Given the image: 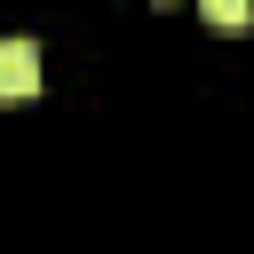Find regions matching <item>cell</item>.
Here are the masks:
<instances>
[{"mask_svg":"<svg viewBox=\"0 0 254 254\" xmlns=\"http://www.w3.org/2000/svg\"><path fill=\"white\" fill-rule=\"evenodd\" d=\"M32 87H40V48L24 32H8L0 40V95H32Z\"/></svg>","mask_w":254,"mask_h":254,"instance_id":"cell-1","label":"cell"}]
</instances>
